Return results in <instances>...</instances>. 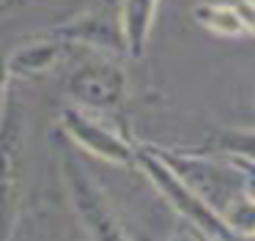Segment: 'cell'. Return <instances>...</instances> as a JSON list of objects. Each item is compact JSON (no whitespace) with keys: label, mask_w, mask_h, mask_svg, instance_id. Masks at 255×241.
I'll use <instances>...</instances> for the list:
<instances>
[{"label":"cell","mask_w":255,"mask_h":241,"mask_svg":"<svg viewBox=\"0 0 255 241\" xmlns=\"http://www.w3.org/2000/svg\"><path fill=\"white\" fill-rule=\"evenodd\" d=\"M28 153V113L14 91V80L0 110V241H14Z\"/></svg>","instance_id":"1"},{"label":"cell","mask_w":255,"mask_h":241,"mask_svg":"<svg viewBox=\"0 0 255 241\" xmlns=\"http://www.w3.org/2000/svg\"><path fill=\"white\" fill-rule=\"evenodd\" d=\"M134 164H137L145 178L154 184V189L173 206V211L181 214V217L192 225V230L206 233V236H217V239H225V241L233 239V233L228 230V225H225V219L220 217V211H217L214 206H209V203H206L151 145H137V151H134Z\"/></svg>","instance_id":"2"},{"label":"cell","mask_w":255,"mask_h":241,"mask_svg":"<svg viewBox=\"0 0 255 241\" xmlns=\"http://www.w3.org/2000/svg\"><path fill=\"white\" fill-rule=\"evenodd\" d=\"M61 175L69 192V203L91 241H129L107 195L99 189L94 175L69 153L61 159Z\"/></svg>","instance_id":"3"},{"label":"cell","mask_w":255,"mask_h":241,"mask_svg":"<svg viewBox=\"0 0 255 241\" xmlns=\"http://www.w3.org/2000/svg\"><path fill=\"white\" fill-rule=\"evenodd\" d=\"M66 96L88 113H107L127 99V74L110 55H94L69 74Z\"/></svg>","instance_id":"4"},{"label":"cell","mask_w":255,"mask_h":241,"mask_svg":"<svg viewBox=\"0 0 255 241\" xmlns=\"http://www.w3.org/2000/svg\"><path fill=\"white\" fill-rule=\"evenodd\" d=\"M58 123H61L63 134L77 148L88 151L91 156L102 159V162H110V164H134L137 145H132L113 126L96 120L88 110L77 107V104H66L58 113Z\"/></svg>","instance_id":"5"},{"label":"cell","mask_w":255,"mask_h":241,"mask_svg":"<svg viewBox=\"0 0 255 241\" xmlns=\"http://www.w3.org/2000/svg\"><path fill=\"white\" fill-rule=\"evenodd\" d=\"M52 36H58L66 44H83L102 55H127L118 11L107 14V8H91L85 14L72 16L63 25L52 27Z\"/></svg>","instance_id":"6"},{"label":"cell","mask_w":255,"mask_h":241,"mask_svg":"<svg viewBox=\"0 0 255 241\" xmlns=\"http://www.w3.org/2000/svg\"><path fill=\"white\" fill-rule=\"evenodd\" d=\"M66 41L58 36H44V38H30V41L14 47L6 55V69L11 80H39V77L50 74L63 58Z\"/></svg>","instance_id":"7"},{"label":"cell","mask_w":255,"mask_h":241,"mask_svg":"<svg viewBox=\"0 0 255 241\" xmlns=\"http://www.w3.org/2000/svg\"><path fill=\"white\" fill-rule=\"evenodd\" d=\"M156 8H159V0H124L121 3L118 16H121V33L129 58L140 60L145 55Z\"/></svg>","instance_id":"8"},{"label":"cell","mask_w":255,"mask_h":241,"mask_svg":"<svg viewBox=\"0 0 255 241\" xmlns=\"http://www.w3.org/2000/svg\"><path fill=\"white\" fill-rule=\"evenodd\" d=\"M192 19L214 36H225V38L247 36L233 3H198L192 8Z\"/></svg>","instance_id":"9"},{"label":"cell","mask_w":255,"mask_h":241,"mask_svg":"<svg viewBox=\"0 0 255 241\" xmlns=\"http://www.w3.org/2000/svg\"><path fill=\"white\" fill-rule=\"evenodd\" d=\"M203 151L222 153V156H239L255 164V129H217L206 137Z\"/></svg>","instance_id":"10"},{"label":"cell","mask_w":255,"mask_h":241,"mask_svg":"<svg viewBox=\"0 0 255 241\" xmlns=\"http://www.w3.org/2000/svg\"><path fill=\"white\" fill-rule=\"evenodd\" d=\"M220 217L225 219L228 230L233 236L255 239V200L244 189H239L225 206L220 208Z\"/></svg>","instance_id":"11"},{"label":"cell","mask_w":255,"mask_h":241,"mask_svg":"<svg viewBox=\"0 0 255 241\" xmlns=\"http://www.w3.org/2000/svg\"><path fill=\"white\" fill-rule=\"evenodd\" d=\"M233 8H236L239 19L244 25V33L255 36V3L253 0H233Z\"/></svg>","instance_id":"12"},{"label":"cell","mask_w":255,"mask_h":241,"mask_svg":"<svg viewBox=\"0 0 255 241\" xmlns=\"http://www.w3.org/2000/svg\"><path fill=\"white\" fill-rule=\"evenodd\" d=\"M8 85H11V77H8V69H6V55H0V110H3V102H6Z\"/></svg>","instance_id":"13"},{"label":"cell","mask_w":255,"mask_h":241,"mask_svg":"<svg viewBox=\"0 0 255 241\" xmlns=\"http://www.w3.org/2000/svg\"><path fill=\"white\" fill-rule=\"evenodd\" d=\"M170 241H198V233H195V230L192 233H176Z\"/></svg>","instance_id":"14"},{"label":"cell","mask_w":255,"mask_h":241,"mask_svg":"<svg viewBox=\"0 0 255 241\" xmlns=\"http://www.w3.org/2000/svg\"><path fill=\"white\" fill-rule=\"evenodd\" d=\"M198 233V230H195ZM198 241H225V239H217V236H206V233H198Z\"/></svg>","instance_id":"15"},{"label":"cell","mask_w":255,"mask_h":241,"mask_svg":"<svg viewBox=\"0 0 255 241\" xmlns=\"http://www.w3.org/2000/svg\"><path fill=\"white\" fill-rule=\"evenodd\" d=\"M8 3H14V0H0V5H8Z\"/></svg>","instance_id":"16"},{"label":"cell","mask_w":255,"mask_h":241,"mask_svg":"<svg viewBox=\"0 0 255 241\" xmlns=\"http://www.w3.org/2000/svg\"><path fill=\"white\" fill-rule=\"evenodd\" d=\"M253 3H255V0H253Z\"/></svg>","instance_id":"17"}]
</instances>
